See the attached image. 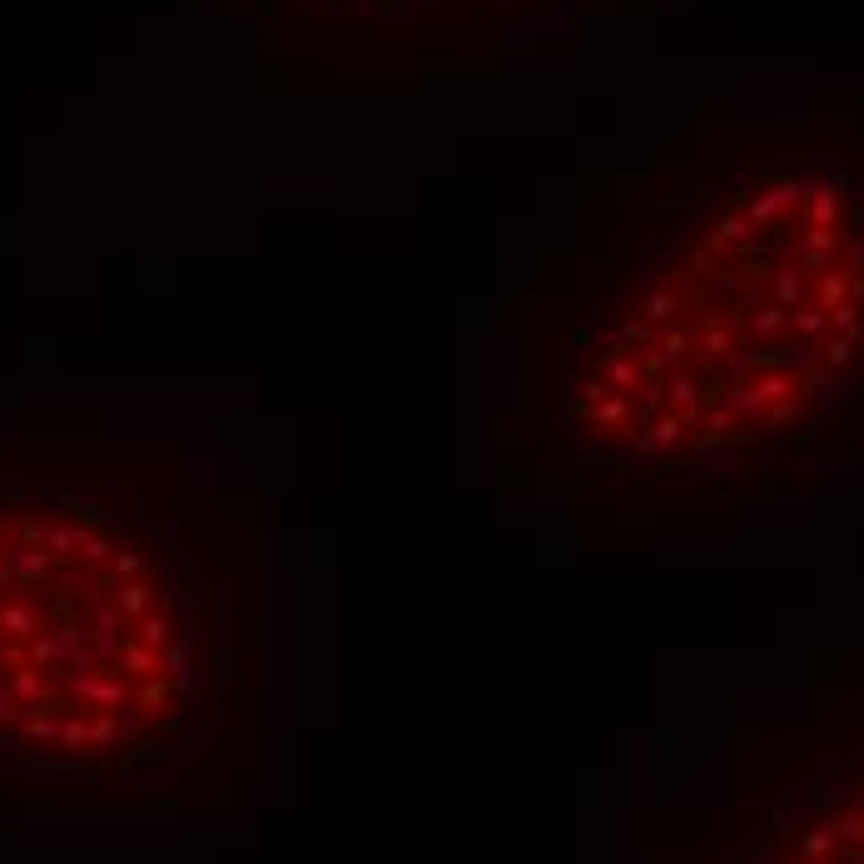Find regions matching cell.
Returning <instances> with one entry per match:
<instances>
[{
    "label": "cell",
    "instance_id": "7a4b0ae2",
    "mask_svg": "<svg viewBox=\"0 0 864 864\" xmlns=\"http://www.w3.org/2000/svg\"><path fill=\"white\" fill-rule=\"evenodd\" d=\"M204 691V611L184 562L135 517L0 492V750L65 775L159 755Z\"/></svg>",
    "mask_w": 864,
    "mask_h": 864
},
{
    "label": "cell",
    "instance_id": "6da1fadb",
    "mask_svg": "<svg viewBox=\"0 0 864 864\" xmlns=\"http://www.w3.org/2000/svg\"><path fill=\"white\" fill-rule=\"evenodd\" d=\"M864 398V199L765 169L711 199L572 343L562 428L606 467L800 442Z\"/></svg>",
    "mask_w": 864,
    "mask_h": 864
},
{
    "label": "cell",
    "instance_id": "3957f363",
    "mask_svg": "<svg viewBox=\"0 0 864 864\" xmlns=\"http://www.w3.org/2000/svg\"><path fill=\"white\" fill-rule=\"evenodd\" d=\"M775 864H864V795L805 825Z\"/></svg>",
    "mask_w": 864,
    "mask_h": 864
}]
</instances>
